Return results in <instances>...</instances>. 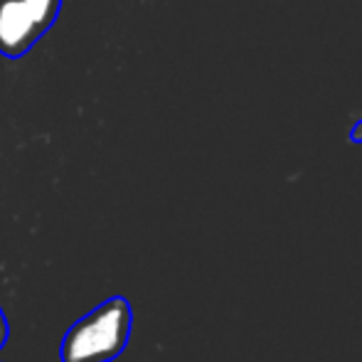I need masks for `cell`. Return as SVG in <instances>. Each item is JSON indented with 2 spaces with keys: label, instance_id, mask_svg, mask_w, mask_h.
I'll list each match as a JSON object with an SVG mask.
<instances>
[{
  "label": "cell",
  "instance_id": "1",
  "mask_svg": "<svg viewBox=\"0 0 362 362\" xmlns=\"http://www.w3.org/2000/svg\"><path fill=\"white\" fill-rule=\"evenodd\" d=\"M134 310L129 298L114 296L67 330L59 348L62 362H111L131 340Z\"/></svg>",
  "mask_w": 362,
  "mask_h": 362
},
{
  "label": "cell",
  "instance_id": "2",
  "mask_svg": "<svg viewBox=\"0 0 362 362\" xmlns=\"http://www.w3.org/2000/svg\"><path fill=\"white\" fill-rule=\"evenodd\" d=\"M62 0H0V54H28L57 23Z\"/></svg>",
  "mask_w": 362,
  "mask_h": 362
},
{
  "label": "cell",
  "instance_id": "3",
  "mask_svg": "<svg viewBox=\"0 0 362 362\" xmlns=\"http://www.w3.org/2000/svg\"><path fill=\"white\" fill-rule=\"evenodd\" d=\"M8 338H10V325H8V318H5L3 308H0V348L8 343Z\"/></svg>",
  "mask_w": 362,
  "mask_h": 362
}]
</instances>
